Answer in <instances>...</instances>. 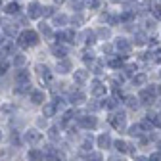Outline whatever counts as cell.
Returning a JSON list of instances; mask_svg holds the SVG:
<instances>
[{"mask_svg": "<svg viewBox=\"0 0 161 161\" xmlns=\"http://www.w3.org/2000/svg\"><path fill=\"white\" fill-rule=\"evenodd\" d=\"M40 40H42V36H40V33L36 29H21V33L17 35L15 38V44L19 48H33V46H38L40 44Z\"/></svg>", "mask_w": 161, "mask_h": 161, "instance_id": "6da1fadb", "label": "cell"}, {"mask_svg": "<svg viewBox=\"0 0 161 161\" xmlns=\"http://www.w3.org/2000/svg\"><path fill=\"white\" fill-rule=\"evenodd\" d=\"M113 46H115V54H119V56H125V58H129V54L132 52V48H134V44H132V38L129 36V35H115L113 36Z\"/></svg>", "mask_w": 161, "mask_h": 161, "instance_id": "7a4b0ae2", "label": "cell"}, {"mask_svg": "<svg viewBox=\"0 0 161 161\" xmlns=\"http://www.w3.org/2000/svg\"><path fill=\"white\" fill-rule=\"evenodd\" d=\"M42 8H44V4L40 2V0H27L25 14L31 21H40V19H42Z\"/></svg>", "mask_w": 161, "mask_h": 161, "instance_id": "3957f363", "label": "cell"}, {"mask_svg": "<svg viewBox=\"0 0 161 161\" xmlns=\"http://www.w3.org/2000/svg\"><path fill=\"white\" fill-rule=\"evenodd\" d=\"M0 31H2V35L6 36V38H10V40H14V38H17V35L21 33V27L17 25V21L15 19H8V21H2V27H0Z\"/></svg>", "mask_w": 161, "mask_h": 161, "instance_id": "277c9868", "label": "cell"}, {"mask_svg": "<svg viewBox=\"0 0 161 161\" xmlns=\"http://www.w3.org/2000/svg\"><path fill=\"white\" fill-rule=\"evenodd\" d=\"M23 12H25V8H21V2H17V0H6L4 6H2V14L6 17H12V19H15Z\"/></svg>", "mask_w": 161, "mask_h": 161, "instance_id": "5b68a950", "label": "cell"}, {"mask_svg": "<svg viewBox=\"0 0 161 161\" xmlns=\"http://www.w3.org/2000/svg\"><path fill=\"white\" fill-rule=\"evenodd\" d=\"M150 33H146L142 27H138L132 35H130V38H132V44H134V48H148V42H150Z\"/></svg>", "mask_w": 161, "mask_h": 161, "instance_id": "8992f818", "label": "cell"}, {"mask_svg": "<svg viewBox=\"0 0 161 161\" xmlns=\"http://www.w3.org/2000/svg\"><path fill=\"white\" fill-rule=\"evenodd\" d=\"M36 31L40 33V36H42L44 40H52V42H54L56 29H54V25L48 21V19H40V21L36 23Z\"/></svg>", "mask_w": 161, "mask_h": 161, "instance_id": "52a82bcc", "label": "cell"}, {"mask_svg": "<svg viewBox=\"0 0 161 161\" xmlns=\"http://www.w3.org/2000/svg\"><path fill=\"white\" fill-rule=\"evenodd\" d=\"M69 17H71V14H67L64 10H58L56 15L50 19V23L54 25V29H65V27H69Z\"/></svg>", "mask_w": 161, "mask_h": 161, "instance_id": "ba28073f", "label": "cell"}, {"mask_svg": "<svg viewBox=\"0 0 161 161\" xmlns=\"http://www.w3.org/2000/svg\"><path fill=\"white\" fill-rule=\"evenodd\" d=\"M96 29V35H98V40L100 42H106V40H113L115 33H113V27L108 25V23H100L94 27Z\"/></svg>", "mask_w": 161, "mask_h": 161, "instance_id": "9c48e42d", "label": "cell"}, {"mask_svg": "<svg viewBox=\"0 0 161 161\" xmlns=\"http://www.w3.org/2000/svg\"><path fill=\"white\" fill-rule=\"evenodd\" d=\"M50 52H52V56H54V58L64 59V58H67V56H69V44H65V42H52Z\"/></svg>", "mask_w": 161, "mask_h": 161, "instance_id": "30bf717a", "label": "cell"}, {"mask_svg": "<svg viewBox=\"0 0 161 161\" xmlns=\"http://www.w3.org/2000/svg\"><path fill=\"white\" fill-rule=\"evenodd\" d=\"M86 23V15L85 12H71V17H69V27H75V29H83V25Z\"/></svg>", "mask_w": 161, "mask_h": 161, "instance_id": "8fae6325", "label": "cell"}, {"mask_svg": "<svg viewBox=\"0 0 161 161\" xmlns=\"http://www.w3.org/2000/svg\"><path fill=\"white\" fill-rule=\"evenodd\" d=\"M29 79H31V75H29V71L23 69V67H19V69L15 71V75H14V80H15L17 85H29Z\"/></svg>", "mask_w": 161, "mask_h": 161, "instance_id": "7c38bea8", "label": "cell"}, {"mask_svg": "<svg viewBox=\"0 0 161 161\" xmlns=\"http://www.w3.org/2000/svg\"><path fill=\"white\" fill-rule=\"evenodd\" d=\"M56 69H58V73H62V75H65V73H71V71H73V64H71V59H69V58L58 59V65H56Z\"/></svg>", "mask_w": 161, "mask_h": 161, "instance_id": "4fadbf2b", "label": "cell"}, {"mask_svg": "<svg viewBox=\"0 0 161 161\" xmlns=\"http://www.w3.org/2000/svg\"><path fill=\"white\" fill-rule=\"evenodd\" d=\"M96 125H98V121H96V117H92V115H85V117H79V127H83V129H96Z\"/></svg>", "mask_w": 161, "mask_h": 161, "instance_id": "5bb4252c", "label": "cell"}, {"mask_svg": "<svg viewBox=\"0 0 161 161\" xmlns=\"http://www.w3.org/2000/svg\"><path fill=\"white\" fill-rule=\"evenodd\" d=\"M73 80L77 85H85L88 80V69H75L73 71Z\"/></svg>", "mask_w": 161, "mask_h": 161, "instance_id": "9a60e30c", "label": "cell"}, {"mask_svg": "<svg viewBox=\"0 0 161 161\" xmlns=\"http://www.w3.org/2000/svg\"><path fill=\"white\" fill-rule=\"evenodd\" d=\"M23 140H25L27 144H38L40 140H42V134H40L38 130H27L25 136H23Z\"/></svg>", "mask_w": 161, "mask_h": 161, "instance_id": "2e32d148", "label": "cell"}, {"mask_svg": "<svg viewBox=\"0 0 161 161\" xmlns=\"http://www.w3.org/2000/svg\"><path fill=\"white\" fill-rule=\"evenodd\" d=\"M111 125L117 129V130H123L125 127H127V119H125V115L121 113V115H113L111 117Z\"/></svg>", "mask_w": 161, "mask_h": 161, "instance_id": "e0dca14e", "label": "cell"}, {"mask_svg": "<svg viewBox=\"0 0 161 161\" xmlns=\"http://www.w3.org/2000/svg\"><path fill=\"white\" fill-rule=\"evenodd\" d=\"M88 12H100L104 10V0H85Z\"/></svg>", "mask_w": 161, "mask_h": 161, "instance_id": "ac0fdd59", "label": "cell"}, {"mask_svg": "<svg viewBox=\"0 0 161 161\" xmlns=\"http://www.w3.org/2000/svg\"><path fill=\"white\" fill-rule=\"evenodd\" d=\"M56 12H58V8H56V4H44V8H42V19H50L56 15Z\"/></svg>", "mask_w": 161, "mask_h": 161, "instance_id": "d6986e66", "label": "cell"}, {"mask_svg": "<svg viewBox=\"0 0 161 161\" xmlns=\"http://www.w3.org/2000/svg\"><path fill=\"white\" fill-rule=\"evenodd\" d=\"M25 62H27V58H25V54H21V52H15V54H14V58H12L14 67H23V65H25Z\"/></svg>", "mask_w": 161, "mask_h": 161, "instance_id": "ffe728a7", "label": "cell"}, {"mask_svg": "<svg viewBox=\"0 0 161 161\" xmlns=\"http://www.w3.org/2000/svg\"><path fill=\"white\" fill-rule=\"evenodd\" d=\"M92 96H96V98H100V96H106V85H102V83H100V80H94Z\"/></svg>", "mask_w": 161, "mask_h": 161, "instance_id": "44dd1931", "label": "cell"}, {"mask_svg": "<svg viewBox=\"0 0 161 161\" xmlns=\"http://www.w3.org/2000/svg\"><path fill=\"white\" fill-rule=\"evenodd\" d=\"M36 69H38L40 77H42V80H46V83H50V80H52V73H50V69H48L46 65H42V64H38V65H36Z\"/></svg>", "mask_w": 161, "mask_h": 161, "instance_id": "7402d4cb", "label": "cell"}, {"mask_svg": "<svg viewBox=\"0 0 161 161\" xmlns=\"http://www.w3.org/2000/svg\"><path fill=\"white\" fill-rule=\"evenodd\" d=\"M109 146H111V138H109V134H100V136H98V148L106 150V148H109Z\"/></svg>", "mask_w": 161, "mask_h": 161, "instance_id": "603a6c76", "label": "cell"}, {"mask_svg": "<svg viewBox=\"0 0 161 161\" xmlns=\"http://www.w3.org/2000/svg\"><path fill=\"white\" fill-rule=\"evenodd\" d=\"M31 102L33 104H42L44 102V94L40 92V90H33L31 92Z\"/></svg>", "mask_w": 161, "mask_h": 161, "instance_id": "cb8c5ba5", "label": "cell"}, {"mask_svg": "<svg viewBox=\"0 0 161 161\" xmlns=\"http://www.w3.org/2000/svg\"><path fill=\"white\" fill-rule=\"evenodd\" d=\"M69 100H71V104H75V106H77V104H83V102H85V94L77 90V92H73V94H71V98H69Z\"/></svg>", "mask_w": 161, "mask_h": 161, "instance_id": "d4e9b609", "label": "cell"}, {"mask_svg": "<svg viewBox=\"0 0 161 161\" xmlns=\"http://www.w3.org/2000/svg\"><path fill=\"white\" fill-rule=\"evenodd\" d=\"M152 62L157 64V65H161V46H155L152 50Z\"/></svg>", "mask_w": 161, "mask_h": 161, "instance_id": "484cf974", "label": "cell"}, {"mask_svg": "<svg viewBox=\"0 0 161 161\" xmlns=\"http://www.w3.org/2000/svg\"><path fill=\"white\" fill-rule=\"evenodd\" d=\"M113 146H115V150L121 152V153H127V152H129V146H127V142H123V140H115Z\"/></svg>", "mask_w": 161, "mask_h": 161, "instance_id": "4316f807", "label": "cell"}, {"mask_svg": "<svg viewBox=\"0 0 161 161\" xmlns=\"http://www.w3.org/2000/svg\"><path fill=\"white\" fill-rule=\"evenodd\" d=\"M142 129H144L142 125H132V127L129 129V134H130V136H142Z\"/></svg>", "mask_w": 161, "mask_h": 161, "instance_id": "83f0119b", "label": "cell"}, {"mask_svg": "<svg viewBox=\"0 0 161 161\" xmlns=\"http://www.w3.org/2000/svg\"><path fill=\"white\" fill-rule=\"evenodd\" d=\"M38 159H42V153H40L38 150H29V161H38Z\"/></svg>", "mask_w": 161, "mask_h": 161, "instance_id": "f1b7e54d", "label": "cell"}, {"mask_svg": "<svg viewBox=\"0 0 161 161\" xmlns=\"http://www.w3.org/2000/svg\"><path fill=\"white\" fill-rule=\"evenodd\" d=\"M146 80H148V77L144 73H136L134 75V85H146Z\"/></svg>", "mask_w": 161, "mask_h": 161, "instance_id": "f546056e", "label": "cell"}, {"mask_svg": "<svg viewBox=\"0 0 161 161\" xmlns=\"http://www.w3.org/2000/svg\"><path fill=\"white\" fill-rule=\"evenodd\" d=\"M56 113V106L54 104H44V117H52Z\"/></svg>", "mask_w": 161, "mask_h": 161, "instance_id": "4dcf8cb0", "label": "cell"}, {"mask_svg": "<svg viewBox=\"0 0 161 161\" xmlns=\"http://www.w3.org/2000/svg\"><path fill=\"white\" fill-rule=\"evenodd\" d=\"M10 64H12V62H8V59H4V58L0 59V75H4V73L10 69Z\"/></svg>", "mask_w": 161, "mask_h": 161, "instance_id": "1f68e13d", "label": "cell"}, {"mask_svg": "<svg viewBox=\"0 0 161 161\" xmlns=\"http://www.w3.org/2000/svg\"><path fill=\"white\" fill-rule=\"evenodd\" d=\"M104 106L109 108V109H115V108H117V98H108V100H104Z\"/></svg>", "mask_w": 161, "mask_h": 161, "instance_id": "d6a6232c", "label": "cell"}, {"mask_svg": "<svg viewBox=\"0 0 161 161\" xmlns=\"http://www.w3.org/2000/svg\"><path fill=\"white\" fill-rule=\"evenodd\" d=\"M127 106H129L130 109H136V108H138V100H136L134 96H129V98H127Z\"/></svg>", "mask_w": 161, "mask_h": 161, "instance_id": "836d02e7", "label": "cell"}, {"mask_svg": "<svg viewBox=\"0 0 161 161\" xmlns=\"http://www.w3.org/2000/svg\"><path fill=\"white\" fill-rule=\"evenodd\" d=\"M86 161H104V159H102V153H98V152H92V153L86 157Z\"/></svg>", "mask_w": 161, "mask_h": 161, "instance_id": "e575fe53", "label": "cell"}, {"mask_svg": "<svg viewBox=\"0 0 161 161\" xmlns=\"http://www.w3.org/2000/svg\"><path fill=\"white\" fill-rule=\"evenodd\" d=\"M90 148H92V136H86V140L83 142V150H85V152H88Z\"/></svg>", "mask_w": 161, "mask_h": 161, "instance_id": "d590c367", "label": "cell"}, {"mask_svg": "<svg viewBox=\"0 0 161 161\" xmlns=\"http://www.w3.org/2000/svg\"><path fill=\"white\" fill-rule=\"evenodd\" d=\"M48 136H50L52 140H56V138H58V129H56V127H52V129L48 130Z\"/></svg>", "mask_w": 161, "mask_h": 161, "instance_id": "8d00e7d4", "label": "cell"}, {"mask_svg": "<svg viewBox=\"0 0 161 161\" xmlns=\"http://www.w3.org/2000/svg\"><path fill=\"white\" fill-rule=\"evenodd\" d=\"M150 161H161V153H157V152L152 153V155H150Z\"/></svg>", "mask_w": 161, "mask_h": 161, "instance_id": "74e56055", "label": "cell"}, {"mask_svg": "<svg viewBox=\"0 0 161 161\" xmlns=\"http://www.w3.org/2000/svg\"><path fill=\"white\" fill-rule=\"evenodd\" d=\"M36 125L38 127H46V117L44 119H36Z\"/></svg>", "mask_w": 161, "mask_h": 161, "instance_id": "f35d334b", "label": "cell"}, {"mask_svg": "<svg viewBox=\"0 0 161 161\" xmlns=\"http://www.w3.org/2000/svg\"><path fill=\"white\" fill-rule=\"evenodd\" d=\"M42 161H56V157H54V153H50V155H42Z\"/></svg>", "mask_w": 161, "mask_h": 161, "instance_id": "ab89813d", "label": "cell"}, {"mask_svg": "<svg viewBox=\"0 0 161 161\" xmlns=\"http://www.w3.org/2000/svg\"><path fill=\"white\" fill-rule=\"evenodd\" d=\"M6 40H8V38H6V36H4V35H2V31H0V46H2V44H4V42H6Z\"/></svg>", "mask_w": 161, "mask_h": 161, "instance_id": "60d3db41", "label": "cell"}, {"mask_svg": "<svg viewBox=\"0 0 161 161\" xmlns=\"http://www.w3.org/2000/svg\"><path fill=\"white\" fill-rule=\"evenodd\" d=\"M136 161H150V157H136Z\"/></svg>", "mask_w": 161, "mask_h": 161, "instance_id": "b9f144b4", "label": "cell"}, {"mask_svg": "<svg viewBox=\"0 0 161 161\" xmlns=\"http://www.w3.org/2000/svg\"><path fill=\"white\" fill-rule=\"evenodd\" d=\"M109 161H119V159H117V157H111V159H109Z\"/></svg>", "mask_w": 161, "mask_h": 161, "instance_id": "7bdbcfd3", "label": "cell"}, {"mask_svg": "<svg viewBox=\"0 0 161 161\" xmlns=\"http://www.w3.org/2000/svg\"><path fill=\"white\" fill-rule=\"evenodd\" d=\"M67 2H77V0H67Z\"/></svg>", "mask_w": 161, "mask_h": 161, "instance_id": "ee69618b", "label": "cell"}, {"mask_svg": "<svg viewBox=\"0 0 161 161\" xmlns=\"http://www.w3.org/2000/svg\"><path fill=\"white\" fill-rule=\"evenodd\" d=\"M155 2H159V4H161V0H155Z\"/></svg>", "mask_w": 161, "mask_h": 161, "instance_id": "f6af8a7d", "label": "cell"}, {"mask_svg": "<svg viewBox=\"0 0 161 161\" xmlns=\"http://www.w3.org/2000/svg\"><path fill=\"white\" fill-rule=\"evenodd\" d=\"M0 138H2V132H0Z\"/></svg>", "mask_w": 161, "mask_h": 161, "instance_id": "bcb514c9", "label": "cell"}, {"mask_svg": "<svg viewBox=\"0 0 161 161\" xmlns=\"http://www.w3.org/2000/svg\"><path fill=\"white\" fill-rule=\"evenodd\" d=\"M159 77H161V71H159Z\"/></svg>", "mask_w": 161, "mask_h": 161, "instance_id": "7dc6e473", "label": "cell"}]
</instances>
